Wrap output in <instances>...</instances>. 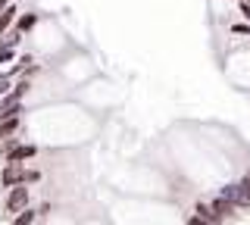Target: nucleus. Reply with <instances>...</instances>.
Masks as SVG:
<instances>
[{"label":"nucleus","mask_w":250,"mask_h":225,"mask_svg":"<svg viewBox=\"0 0 250 225\" xmlns=\"http://www.w3.org/2000/svg\"><path fill=\"white\" fill-rule=\"evenodd\" d=\"M41 178V172L35 169H25V163H6L3 172H0V184L3 188H16V184H31Z\"/></svg>","instance_id":"1"},{"label":"nucleus","mask_w":250,"mask_h":225,"mask_svg":"<svg viewBox=\"0 0 250 225\" xmlns=\"http://www.w3.org/2000/svg\"><path fill=\"white\" fill-rule=\"evenodd\" d=\"M28 204H31V191L25 188V184H16V188H10V194H6L3 209H6V216H16V213H22Z\"/></svg>","instance_id":"2"},{"label":"nucleus","mask_w":250,"mask_h":225,"mask_svg":"<svg viewBox=\"0 0 250 225\" xmlns=\"http://www.w3.org/2000/svg\"><path fill=\"white\" fill-rule=\"evenodd\" d=\"M38 153V147L35 144H13V147H6V163H25V160H31Z\"/></svg>","instance_id":"3"},{"label":"nucleus","mask_w":250,"mask_h":225,"mask_svg":"<svg viewBox=\"0 0 250 225\" xmlns=\"http://www.w3.org/2000/svg\"><path fill=\"white\" fill-rule=\"evenodd\" d=\"M207 206H209V213H213V219H216V225L222 222L225 216H231V213H234V206L229 204V200H222V197H216L213 204H207Z\"/></svg>","instance_id":"4"},{"label":"nucleus","mask_w":250,"mask_h":225,"mask_svg":"<svg viewBox=\"0 0 250 225\" xmlns=\"http://www.w3.org/2000/svg\"><path fill=\"white\" fill-rule=\"evenodd\" d=\"M16 35H25V32H31V28L38 25V13H22V16H16Z\"/></svg>","instance_id":"5"},{"label":"nucleus","mask_w":250,"mask_h":225,"mask_svg":"<svg viewBox=\"0 0 250 225\" xmlns=\"http://www.w3.org/2000/svg\"><path fill=\"white\" fill-rule=\"evenodd\" d=\"M19 125H22L19 116H13V119H3V122H0V141H10L16 131H19Z\"/></svg>","instance_id":"6"},{"label":"nucleus","mask_w":250,"mask_h":225,"mask_svg":"<svg viewBox=\"0 0 250 225\" xmlns=\"http://www.w3.org/2000/svg\"><path fill=\"white\" fill-rule=\"evenodd\" d=\"M16 16H19V10H16V6H6V10L0 13V35L10 32V25L16 22Z\"/></svg>","instance_id":"7"},{"label":"nucleus","mask_w":250,"mask_h":225,"mask_svg":"<svg viewBox=\"0 0 250 225\" xmlns=\"http://www.w3.org/2000/svg\"><path fill=\"white\" fill-rule=\"evenodd\" d=\"M35 219H38V209L25 206V209H22V213H16V216H13V225H31Z\"/></svg>","instance_id":"8"},{"label":"nucleus","mask_w":250,"mask_h":225,"mask_svg":"<svg viewBox=\"0 0 250 225\" xmlns=\"http://www.w3.org/2000/svg\"><path fill=\"white\" fill-rule=\"evenodd\" d=\"M16 57L13 47H6V44H0V63H10V60Z\"/></svg>","instance_id":"9"},{"label":"nucleus","mask_w":250,"mask_h":225,"mask_svg":"<svg viewBox=\"0 0 250 225\" xmlns=\"http://www.w3.org/2000/svg\"><path fill=\"white\" fill-rule=\"evenodd\" d=\"M10 88H13V84H10V75H0V97L10 94Z\"/></svg>","instance_id":"10"},{"label":"nucleus","mask_w":250,"mask_h":225,"mask_svg":"<svg viewBox=\"0 0 250 225\" xmlns=\"http://www.w3.org/2000/svg\"><path fill=\"white\" fill-rule=\"evenodd\" d=\"M231 32H234V35H244V38H250V25H247V22H238V25H231Z\"/></svg>","instance_id":"11"},{"label":"nucleus","mask_w":250,"mask_h":225,"mask_svg":"<svg viewBox=\"0 0 250 225\" xmlns=\"http://www.w3.org/2000/svg\"><path fill=\"white\" fill-rule=\"evenodd\" d=\"M188 225H209V222H207V219H200L197 213H191V216H188Z\"/></svg>","instance_id":"12"},{"label":"nucleus","mask_w":250,"mask_h":225,"mask_svg":"<svg viewBox=\"0 0 250 225\" xmlns=\"http://www.w3.org/2000/svg\"><path fill=\"white\" fill-rule=\"evenodd\" d=\"M241 16H244L247 25H250V3H241Z\"/></svg>","instance_id":"13"},{"label":"nucleus","mask_w":250,"mask_h":225,"mask_svg":"<svg viewBox=\"0 0 250 225\" xmlns=\"http://www.w3.org/2000/svg\"><path fill=\"white\" fill-rule=\"evenodd\" d=\"M6 6H10V0H0V13H3V10H6Z\"/></svg>","instance_id":"14"},{"label":"nucleus","mask_w":250,"mask_h":225,"mask_svg":"<svg viewBox=\"0 0 250 225\" xmlns=\"http://www.w3.org/2000/svg\"><path fill=\"white\" fill-rule=\"evenodd\" d=\"M241 3H250V0H241Z\"/></svg>","instance_id":"15"},{"label":"nucleus","mask_w":250,"mask_h":225,"mask_svg":"<svg viewBox=\"0 0 250 225\" xmlns=\"http://www.w3.org/2000/svg\"><path fill=\"white\" fill-rule=\"evenodd\" d=\"M247 178H250V169H247Z\"/></svg>","instance_id":"16"}]
</instances>
